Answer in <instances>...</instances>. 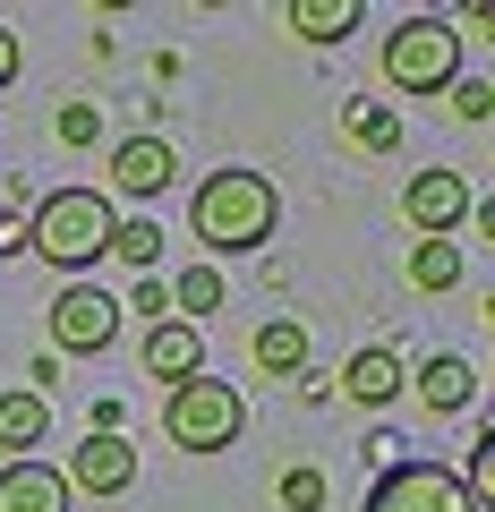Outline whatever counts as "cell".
<instances>
[{"label":"cell","mask_w":495,"mask_h":512,"mask_svg":"<svg viewBox=\"0 0 495 512\" xmlns=\"http://www.w3.org/2000/svg\"><path fill=\"white\" fill-rule=\"evenodd\" d=\"M282 222V197L265 171H214V180H197V197H188V231H197L205 256H248L265 248Z\"/></svg>","instance_id":"6da1fadb"},{"label":"cell","mask_w":495,"mask_h":512,"mask_svg":"<svg viewBox=\"0 0 495 512\" xmlns=\"http://www.w3.org/2000/svg\"><path fill=\"white\" fill-rule=\"evenodd\" d=\"M111 222H120V205H111L103 188H52V197H35V214H26V248H35L43 265H60L69 282H86L111 256Z\"/></svg>","instance_id":"7a4b0ae2"},{"label":"cell","mask_w":495,"mask_h":512,"mask_svg":"<svg viewBox=\"0 0 495 512\" xmlns=\"http://www.w3.org/2000/svg\"><path fill=\"white\" fill-rule=\"evenodd\" d=\"M239 427H248V402H239V384L222 376H188L163 393V436L180 444V453H231Z\"/></svg>","instance_id":"3957f363"},{"label":"cell","mask_w":495,"mask_h":512,"mask_svg":"<svg viewBox=\"0 0 495 512\" xmlns=\"http://www.w3.org/2000/svg\"><path fill=\"white\" fill-rule=\"evenodd\" d=\"M461 77V35L444 18H402L385 35V86L393 94H444Z\"/></svg>","instance_id":"277c9868"},{"label":"cell","mask_w":495,"mask_h":512,"mask_svg":"<svg viewBox=\"0 0 495 512\" xmlns=\"http://www.w3.org/2000/svg\"><path fill=\"white\" fill-rule=\"evenodd\" d=\"M43 325H52V350L103 359V350L120 342V299H111L103 282H60V291H52V308H43Z\"/></svg>","instance_id":"5b68a950"},{"label":"cell","mask_w":495,"mask_h":512,"mask_svg":"<svg viewBox=\"0 0 495 512\" xmlns=\"http://www.w3.org/2000/svg\"><path fill=\"white\" fill-rule=\"evenodd\" d=\"M359 512H478V504L461 495V478L444 470V461H393V470L367 487Z\"/></svg>","instance_id":"8992f818"},{"label":"cell","mask_w":495,"mask_h":512,"mask_svg":"<svg viewBox=\"0 0 495 512\" xmlns=\"http://www.w3.org/2000/svg\"><path fill=\"white\" fill-rule=\"evenodd\" d=\"M69 495H129L137 487V444L120 427H86V444L69 453Z\"/></svg>","instance_id":"52a82bcc"},{"label":"cell","mask_w":495,"mask_h":512,"mask_svg":"<svg viewBox=\"0 0 495 512\" xmlns=\"http://www.w3.org/2000/svg\"><path fill=\"white\" fill-rule=\"evenodd\" d=\"M461 214H470V188H461V171H410L402 188V222L419 239H453Z\"/></svg>","instance_id":"ba28073f"},{"label":"cell","mask_w":495,"mask_h":512,"mask_svg":"<svg viewBox=\"0 0 495 512\" xmlns=\"http://www.w3.org/2000/svg\"><path fill=\"white\" fill-rule=\"evenodd\" d=\"M171 180H180V154H171V137H129V146H111V188H120L129 205H154Z\"/></svg>","instance_id":"9c48e42d"},{"label":"cell","mask_w":495,"mask_h":512,"mask_svg":"<svg viewBox=\"0 0 495 512\" xmlns=\"http://www.w3.org/2000/svg\"><path fill=\"white\" fill-rule=\"evenodd\" d=\"M402 393H419V402L444 419V410H470V402H478V367L453 359V350H436V359H419V367L402 376Z\"/></svg>","instance_id":"30bf717a"},{"label":"cell","mask_w":495,"mask_h":512,"mask_svg":"<svg viewBox=\"0 0 495 512\" xmlns=\"http://www.w3.org/2000/svg\"><path fill=\"white\" fill-rule=\"evenodd\" d=\"M0 512H69V478L52 461H9L0 470Z\"/></svg>","instance_id":"8fae6325"},{"label":"cell","mask_w":495,"mask_h":512,"mask_svg":"<svg viewBox=\"0 0 495 512\" xmlns=\"http://www.w3.org/2000/svg\"><path fill=\"white\" fill-rule=\"evenodd\" d=\"M402 376H410V367L393 359L385 342H367V350H350V359H342V393H350V402H367V410H385L393 393H402Z\"/></svg>","instance_id":"7c38bea8"},{"label":"cell","mask_w":495,"mask_h":512,"mask_svg":"<svg viewBox=\"0 0 495 512\" xmlns=\"http://www.w3.org/2000/svg\"><path fill=\"white\" fill-rule=\"evenodd\" d=\"M146 376H163V384H188V376H205V342H197V325H146Z\"/></svg>","instance_id":"4fadbf2b"},{"label":"cell","mask_w":495,"mask_h":512,"mask_svg":"<svg viewBox=\"0 0 495 512\" xmlns=\"http://www.w3.org/2000/svg\"><path fill=\"white\" fill-rule=\"evenodd\" d=\"M52 436V402H43V393H0V453L9 461H35V444Z\"/></svg>","instance_id":"5bb4252c"},{"label":"cell","mask_w":495,"mask_h":512,"mask_svg":"<svg viewBox=\"0 0 495 512\" xmlns=\"http://www.w3.org/2000/svg\"><path fill=\"white\" fill-rule=\"evenodd\" d=\"M248 359H257L265 376H308V325H299V316H265L257 342H248Z\"/></svg>","instance_id":"9a60e30c"},{"label":"cell","mask_w":495,"mask_h":512,"mask_svg":"<svg viewBox=\"0 0 495 512\" xmlns=\"http://www.w3.org/2000/svg\"><path fill=\"white\" fill-rule=\"evenodd\" d=\"M282 26L299 43H342V35H359V0H291Z\"/></svg>","instance_id":"2e32d148"},{"label":"cell","mask_w":495,"mask_h":512,"mask_svg":"<svg viewBox=\"0 0 495 512\" xmlns=\"http://www.w3.org/2000/svg\"><path fill=\"white\" fill-rule=\"evenodd\" d=\"M163 291H171V316H180V325H197V316L222 308V274L214 265H188V274H171Z\"/></svg>","instance_id":"e0dca14e"},{"label":"cell","mask_w":495,"mask_h":512,"mask_svg":"<svg viewBox=\"0 0 495 512\" xmlns=\"http://www.w3.org/2000/svg\"><path fill=\"white\" fill-rule=\"evenodd\" d=\"M342 137H350V146H367V154H393V146H402V120H393L385 103H367V94H359V103L342 111Z\"/></svg>","instance_id":"ac0fdd59"},{"label":"cell","mask_w":495,"mask_h":512,"mask_svg":"<svg viewBox=\"0 0 495 512\" xmlns=\"http://www.w3.org/2000/svg\"><path fill=\"white\" fill-rule=\"evenodd\" d=\"M111 256L137 265V274H154V265H163V231H154L146 214H120V222H111Z\"/></svg>","instance_id":"d6986e66"},{"label":"cell","mask_w":495,"mask_h":512,"mask_svg":"<svg viewBox=\"0 0 495 512\" xmlns=\"http://www.w3.org/2000/svg\"><path fill=\"white\" fill-rule=\"evenodd\" d=\"M410 282H419V291H453L461 282V248L453 239H419V248H410Z\"/></svg>","instance_id":"ffe728a7"},{"label":"cell","mask_w":495,"mask_h":512,"mask_svg":"<svg viewBox=\"0 0 495 512\" xmlns=\"http://www.w3.org/2000/svg\"><path fill=\"white\" fill-rule=\"evenodd\" d=\"M282 512H316V504H325V470H308V461H299V470H282Z\"/></svg>","instance_id":"44dd1931"},{"label":"cell","mask_w":495,"mask_h":512,"mask_svg":"<svg viewBox=\"0 0 495 512\" xmlns=\"http://www.w3.org/2000/svg\"><path fill=\"white\" fill-rule=\"evenodd\" d=\"M60 146H94V137H103V111H94V103H60Z\"/></svg>","instance_id":"7402d4cb"},{"label":"cell","mask_w":495,"mask_h":512,"mask_svg":"<svg viewBox=\"0 0 495 512\" xmlns=\"http://www.w3.org/2000/svg\"><path fill=\"white\" fill-rule=\"evenodd\" d=\"M137 316H146V325H180V316H171V291H163V274H137V299H129ZM120 308V316H129Z\"/></svg>","instance_id":"603a6c76"},{"label":"cell","mask_w":495,"mask_h":512,"mask_svg":"<svg viewBox=\"0 0 495 512\" xmlns=\"http://www.w3.org/2000/svg\"><path fill=\"white\" fill-rule=\"evenodd\" d=\"M444 94H453V111H461V120H495V86H487V77H453Z\"/></svg>","instance_id":"cb8c5ba5"},{"label":"cell","mask_w":495,"mask_h":512,"mask_svg":"<svg viewBox=\"0 0 495 512\" xmlns=\"http://www.w3.org/2000/svg\"><path fill=\"white\" fill-rule=\"evenodd\" d=\"M18 60H26V52H18V35H9V26H0V94L18 86Z\"/></svg>","instance_id":"d4e9b609"},{"label":"cell","mask_w":495,"mask_h":512,"mask_svg":"<svg viewBox=\"0 0 495 512\" xmlns=\"http://www.w3.org/2000/svg\"><path fill=\"white\" fill-rule=\"evenodd\" d=\"M18 248H26V222H18V214H0V256H18Z\"/></svg>","instance_id":"484cf974"}]
</instances>
